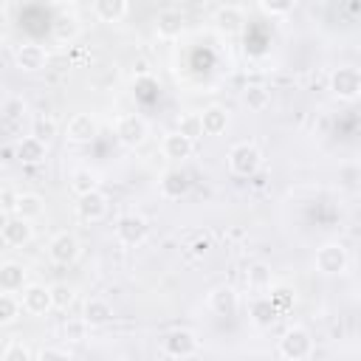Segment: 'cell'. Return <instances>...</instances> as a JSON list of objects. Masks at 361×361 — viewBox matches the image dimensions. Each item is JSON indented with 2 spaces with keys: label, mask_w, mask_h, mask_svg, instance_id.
<instances>
[{
  "label": "cell",
  "mask_w": 361,
  "mask_h": 361,
  "mask_svg": "<svg viewBox=\"0 0 361 361\" xmlns=\"http://www.w3.org/2000/svg\"><path fill=\"white\" fill-rule=\"evenodd\" d=\"M200 127L203 135H220L228 127V110L223 104H209L200 110Z\"/></svg>",
  "instance_id": "obj_21"
},
{
  "label": "cell",
  "mask_w": 361,
  "mask_h": 361,
  "mask_svg": "<svg viewBox=\"0 0 361 361\" xmlns=\"http://www.w3.org/2000/svg\"><path fill=\"white\" fill-rule=\"evenodd\" d=\"M48 290H51V307H56V310H68L76 302V290L68 282H54V285H48Z\"/></svg>",
  "instance_id": "obj_31"
},
{
  "label": "cell",
  "mask_w": 361,
  "mask_h": 361,
  "mask_svg": "<svg viewBox=\"0 0 361 361\" xmlns=\"http://www.w3.org/2000/svg\"><path fill=\"white\" fill-rule=\"evenodd\" d=\"M113 231H116V240H118L121 245H141V243L149 237V223H147L141 214L127 212V214H118Z\"/></svg>",
  "instance_id": "obj_7"
},
{
  "label": "cell",
  "mask_w": 361,
  "mask_h": 361,
  "mask_svg": "<svg viewBox=\"0 0 361 361\" xmlns=\"http://www.w3.org/2000/svg\"><path fill=\"white\" fill-rule=\"evenodd\" d=\"M79 31H82V25H79L76 11H59V14L54 17L51 34H54V39H56L59 45H71V42L79 37Z\"/></svg>",
  "instance_id": "obj_19"
},
{
  "label": "cell",
  "mask_w": 361,
  "mask_h": 361,
  "mask_svg": "<svg viewBox=\"0 0 361 361\" xmlns=\"http://www.w3.org/2000/svg\"><path fill=\"white\" fill-rule=\"evenodd\" d=\"M14 65H17L23 73H39V71H45V65H48V51H45L39 42L25 39V42H20V45L14 48Z\"/></svg>",
  "instance_id": "obj_9"
},
{
  "label": "cell",
  "mask_w": 361,
  "mask_h": 361,
  "mask_svg": "<svg viewBox=\"0 0 361 361\" xmlns=\"http://www.w3.org/2000/svg\"><path fill=\"white\" fill-rule=\"evenodd\" d=\"M279 355L285 361H305L313 355V336L307 327L293 324L279 336Z\"/></svg>",
  "instance_id": "obj_3"
},
{
  "label": "cell",
  "mask_w": 361,
  "mask_h": 361,
  "mask_svg": "<svg viewBox=\"0 0 361 361\" xmlns=\"http://www.w3.org/2000/svg\"><path fill=\"white\" fill-rule=\"evenodd\" d=\"M0 107H3V96H0Z\"/></svg>",
  "instance_id": "obj_43"
},
{
  "label": "cell",
  "mask_w": 361,
  "mask_h": 361,
  "mask_svg": "<svg viewBox=\"0 0 361 361\" xmlns=\"http://www.w3.org/2000/svg\"><path fill=\"white\" fill-rule=\"evenodd\" d=\"M209 307H212L217 316H234L237 307H240V293H237V288H231V285H217V288H212V293H209Z\"/></svg>",
  "instance_id": "obj_17"
},
{
  "label": "cell",
  "mask_w": 361,
  "mask_h": 361,
  "mask_svg": "<svg viewBox=\"0 0 361 361\" xmlns=\"http://www.w3.org/2000/svg\"><path fill=\"white\" fill-rule=\"evenodd\" d=\"M90 8H93L99 23H121L130 14L127 0H96Z\"/></svg>",
  "instance_id": "obj_25"
},
{
  "label": "cell",
  "mask_w": 361,
  "mask_h": 361,
  "mask_svg": "<svg viewBox=\"0 0 361 361\" xmlns=\"http://www.w3.org/2000/svg\"><path fill=\"white\" fill-rule=\"evenodd\" d=\"M6 116H11V118H17L23 110H25V104L20 102V99H11V102H3V107H0Z\"/></svg>",
  "instance_id": "obj_41"
},
{
  "label": "cell",
  "mask_w": 361,
  "mask_h": 361,
  "mask_svg": "<svg viewBox=\"0 0 361 361\" xmlns=\"http://www.w3.org/2000/svg\"><path fill=\"white\" fill-rule=\"evenodd\" d=\"M296 8L293 0H259V11L268 14V17H285Z\"/></svg>",
  "instance_id": "obj_37"
},
{
  "label": "cell",
  "mask_w": 361,
  "mask_h": 361,
  "mask_svg": "<svg viewBox=\"0 0 361 361\" xmlns=\"http://www.w3.org/2000/svg\"><path fill=\"white\" fill-rule=\"evenodd\" d=\"M189 189H192V180H189V175L183 169H166L161 175V180H158V192L166 200H180V197L189 195Z\"/></svg>",
  "instance_id": "obj_14"
},
{
  "label": "cell",
  "mask_w": 361,
  "mask_h": 361,
  "mask_svg": "<svg viewBox=\"0 0 361 361\" xmlns=\"http://www.w3.org/2000/svg\"><path fill=\"white\" fill-rule=\"evenodd\" d=\"M327 87L330 93L338 99V102H355L361 96V73L355 65H338L330 71V79H327Z\"/></svg>",
  "instance_id": "obj_4"
},
{
  "label": "cell",
  "mask_w": 361,
  "mask_h": 361,
  "mask_svg": "<svg viewBox=\"0 0 361 361\" xmlns=\"http://www.w3.org/2000/svg\"><path fill=\"white\" fill-rule=\"evenodd\" d=\"M245 282H248V288H254V290L271 288V285H274V271H271V265H268V262H251L248 271H245Z\"/></svg>",
  "instance_id": "obj_29"
},
{
  "label": "cell",
  "mask_w": 361,
  "mask_h": 361,
  "mask_svg": "<svg viewBox=\"0 0 361 361\" xmlns=\"http://www.w3.org/2000/svg\"><path fill=\"white\" fill-rule=\"evenodd\" d=\"M96 135H99V121L93 113H76L65 127V138L71 144H90Z\"/></svg>",
  "instance_id": "obj_11"
},
{
  "label": "cell",
  "mask_w": 361,
  "mask_h": 361,
  "mask_svg": "<svg viewBox=\"0 0 361 361\" xmlns=\"http://www.w3.org/2000/svg\"><path fill=\"white\" fill-rule=\"evenodd\" d=\"M189 248H192V254H195V257H203V254L212 248V240H209L206 234H200V237H195V240H192V245H189Z\"/></svg>",
  "instance_id": "obj_39"
},
{
  "label": "cell",
  "mask_w": 361,
  "mask_h": 361,
  "mask_svg": "<svg viewBox=\"0 0 361 361\" xmlns=\"http://www.w3.org/2000/svg\"><path fill=\"white\" fill-rule=\"evenodd\" d=\"M20 299L11 296V293H0V327L6 324H14L20 319Z\"/></svg>",
  "instance_id": "obj_34"
},
{
  "label": "cell",
  "mask_w": 361,
  "mask_h": 361,
  "mask_svg": "<svg viewBox=\"0 0 361 361\" xmlns=\"http://www.w3.org/2000/svg\"><path fill=\"white\" fill-rule=\"evenodd\" d=\"M197 347H200L197 336L186 327H175V330H166L161 336V350L172 358H189V355L197 353Z\"/></svg>",
  "instance_id": "obj_8"
},
{
  "label": "cell",
  "mask_w": 361,
  "mask_h": 361,
  "mask_svg": "<svg viewBox=\"0 0 361 361\" xmlns=\"http://www.w3.org/2000/svg\"><path fill=\"white\" fill-rule=\"evenodd\" d=\"M226 164H228V172L231 175H237V178H254L259 172V166H262V152L251 141H237L228 149Z\"/></svg>",
  "instance_id": "obj_2"
},
{
  "label": "cell",
  "mask_w": 361,
  "mask_h": 361,
  "mask_svg": "<svg viewBox=\"0 0 361 361\" xmlns=\"http://www.w3.org/2000/svg\"><path fill=\"white\" fill-rule=\"evenodd\" d=\"M107 209H110L107 195L99 192V189L90 192V195L76 197V217L85 220V223H99V220H104V217H107Z\"/></svg>",
  "instance_id": "obj_12"
},
{
  "label": "cell",
  "mask_w": 361,
  "mask_h": 361,
  "mask_svg": "<svg viewBox=\"0 0 361 361\" xmlns=\"http://www.w3.org/2000/svg\"><path fill=\"white\" fill-rule=\"evenodd\" d=\"M313 268L322 274V276H341L347 274L350 268V251L344 243L338 240H330V243H322L313 254Z\"/></svg>",
  "instance_id": "obj_1"
},
{
  "label": "cell",
  "mask_w": 361,
  "mask_h": 361,
  "mask_svg": "<svg viewBox=\"0 0 361 361\" xmlns=\"http://www.w3.org/2000/svg\"><path fill=\"white\" fill-rule=\"evenodd\" d=\"M56 133H59V124H56V118H54V116H48V113L34 116V121H31V135H34L37 141L51 144V141L56 138Z\"/></svg>",
  "instance_id": "obj_28"
},
{
  "label": "cell",
  "mask_w": 361,
  "mask_h": 361,
  "mask_svg": "<svg viewBox=\"0 0 361 361\" xmlns=\"http://www.w3.org/2000/svg\"><path fill=\"white\" fill-rule=\"evenodd\" d=\"M161 152L169 158V161H186L192 152H195V144L189 138H183L178 130L166 133L164 141H161Z\"/></svg>",
  "instance_id": "obj_23"
},
{
  "label": "cell",
  "mask_w": 361,
  "mask_h": 361,
  "mask_svg": "<svg viewBox=\"0 0 361 361\" xmlns=\"http://www.w3.org/2000/svg\"><path fill=\"white\" fill-rule=\"evenodd\" d=\"M82 319L87 327H104L107 322H113V305L102 296H90L82 307Z\"/></svg>",
  "instance_id": "obj_20"
},
{
  "label": "cell",
  "mask_w": 361,
  "mask_h": 361,
  "mask_svg": "<svg viewBox=\"0 0 361 361\" xmlns=\"http://www.w3.org/2000/svg\"><path fill=\"white\" fill-rule=\"evenodd\" d=\"M82 257V240L73 231H56L48 243V259L54 265H73Z\"/></svg>",
  "instance_id": "obj_6"
},
{
  "label": "cell",
  "mask_w": 361,
  "mask_h": 361,
  "mask_svg": "<svg viewBox=\"0 0 361 361\" xmlns=\"http://www.w3.org/2000/svg\"><path fill=\"white\" fill-rule=\"evenodd\" d=\"M25 285H28V271L23 262L8 259L0 265V293H17Z\"/></svg>",
  "instance_id": "obj_18"
},
{
  "label": "cell",
  "mask_w": 361,
  "mask_h": 361,
  "mask_svg": "<svg viewBox=\"0 0 361 361\" xmlns=\"http://www.w3.org/2000/svg\"><path fill=\"white\" fill-rule=\"evenodd\" d=\"M248 316H251V322H254L257 327H271V324L279 319V313H276V307L271 305L268 296H257V299H251Z\"/></svg>",
  "instance_id": "obj_27"
},
{
  "label": "cell",
  "mask_w": 361,
  "mask_h": 361,
  "mask_svg": "<svg viewBox=\"0 0 361 361\" xmlns=\"http://www.w3.org/2000/svg\"><path fill=\"white\" fill-rule=\"evenodd\" d=\"M8 217H11V214H6V212H3V209H0V231H3V228H6V223H8Z\"/></svg>",
  "instance_id": "obj_42"
},
{
  "label": "cell",
  "mask_w": 361,
  "mask_h": 361,
  "mask_svg": "<svg viewBox=\"0 0 361 361\" xmlns=\"http://www.w3.org/2000/svg\"><path fill=\"white\" fill-rule=\"evenodd\" d=\"M0 192H3V186H0Z\"/></svg>",
  "instance_id": "obj_44"
},
{
  "label": "cell",
  "mask_w": 361,
  "mask_h": 361,
  "mask_svg": "<svg viewBox=\"0 0 361 361\" xmlns=\"http://www.w3.org/2000/svg\"><path fill=\"white\" fill-rule=\"evenodd\" d=\"M212 23H214V28L220 34L234 37V34H240L245 28V11L240 6H217L212 11Z\"/></svg>",
  "instance_id": "obj_13"
},
{
  "label": "cell",
  "mask_w": 361,
  "mask_h": 361,
  "mask_svg": "<svg viewBox=\"0 0 361 361\" xmlns=\"http://www.w3.org/2000/svg\"><path fill=\"white\" fill-rule=\"evenodd\" d=\"M116 138H118L127 149H138V147H144L147 138H149V124H147L138 113H124V116H118V121H116Z\"/></svg>",
  "instance_id": "obj_5"
},
{
  "label": "cell",
  "mask_w": 361,
  "mask_h": 361,
  "mask_svg": "<svg viewBox=\"0 0 361 361\" xmlns=\"http://www.w3.org/2000/svg\"><path fill=\"white\" fill-rule=\"evenodd\" d=\"M87 324H85V319L82 316H73V319H68L65 324H62V336H65V341H71V344H79V341H85L87 338Z\"/></svg>",
  "instance_id": "obj_35"
},
{
  "label": "cell",
  "mask_w": 361,
  "mask_h": 361,
  "mask_svg": "<svg viewBox=\"0 0 361 361\" xmlns=\"http://www.w3.org/2000/svg\"><path fill=\"white\" fill-rule=\"evenodd\" d=\"M96 189H99V175H96L90 166H76V169L71 172V192H73L76 197L90 195V192H96Z\"/></svg>",
  "instance_id": "obj_26"
},
{
  "label": "cell",
  "mask_w": 361,
  "mask_h": 361,
  "mask_svg": "<svg viewBox=\"0 0 361 361\" xmlns=\"http://www.w3.org/2000/svg\"><path fill=\"white\" fill-rule=\"evenodd\" d=\"M178 133L195 144V141L203 135V127H200V113H183V116L178 118Z\"/></svg>",
  "instance_id": "obj_33"
},
{
  "label": "cell",
  "mask_w": 361,
  "mask_h": 361,
  "mask_svg": "<svg viewBox=\"0 0 361 361\" xmlns=\"http://www.w3.org/2000/svg\"><path fill=\"white\" fill-rule=\"evenodd\" d=\"M20 307H23L25 313H31V316H45L48 310H54V307H51V290H48V285H42V282H28V285L23 288Z\"/></svg>",
  "instance_id": "obj_10"
},
{
  "label": "cell",
  "mask_w": 361,
  "mask_h": 361,
  "mask_svg": "<svg viewBox=\"0 0 361 361\" xmlns=\"http://www.w3.org/2000/svg\"><path fill=\"white\" fill-rule=\"evenodd\" d=\"M14 200H17V195H14L11 189H3V192H0V209H3L6 214H14Z\"/></svg>",
  "instance_id": "obj_40"
},
{
  "label": "cell",
  "mask_w": 361,
  "mask_h": 361,
  "mask_svg": "<svg viewBox=\"0 0 361 361\" xmlns=\"http://www.w3.org/2000/svg\"><path fill=\"white\" fill-rule=\"evenodd\" d=\"M0 361H34V355H31V347H28L25 341L14 338V341H8V344L3 347Z\"/></svg>",
  "instance_id": "obj_36"
},
{
  "label": "cell",
  "mask_w": 361,
  "mask_h": 361,
  "mask_svg": "<svg viewBox=\"0 0 361 361\" xmlns=\"http://www.w3.org/2000/svg\"><path fill=\"white\" fill-rule=\"evenodd\" d=\"M34 361H73L65 350H59V347H42L37 355H34Z\"/></svg>",
  "instance_id": "obj_38"
},
{
  "label": "cell",
  "mask_w": 361,
  "mask_h": 361,
  "mask_svg": "<svg viewBox=\"0 0 361 361\" xmlns=\"http://www.w3.org/2000/svg\"><path fill=\"white\" fill-rule=\"evenodd\" d=\"M268 299L276 307V313H288L296 305V290L290 285H271V296Z\"/></svg>",
  "instance_id": "obj_32"
},
{
  "label": "cell",
  "mask_w": 361,
  "mask_h": 361,
  "mask_svg": "<svg viewBox=\"0 0 361 361\" xmlns=\"http://www.w3.org/2000/svg\"><path fill=\"white\" fill-rule=\"evenodd\" d=\"M0 240H3L6 245H11V248H23V245H28V243L34 240V226H31L28 220L11 214L8 223H6V228L0 231Z\"/></svg>",
  "instance_id": "obj_16"
},
{
  "label": "cell",
  "mask_w": 361,
  "mask_h": 361,
  "mask_svg": "<svg viewBox=\"0 0 361 361\" xmlns=\"http://www.w3.org/2000/svg\"><path fill=\"white\" fill-rule=\"evenodd\" d=\"M243 104L251 110V113H259L271 104V90L265 85H245L243 90Z\"/></svg>",
  "instance_id": "obj_30"
},
{
  "label": "cell",
  "mask_w": 361,
  "mask_h": 361,
  "mask_svg": "<svg viewBox=\"0 0 361 361\" xmlns=\"http://www.w3.org/2000/svg\"><path fill=\"white\" fill-rule=\"evenodd\" d=\"M48 158V144L37 141L34 135H25L20 144H17V161L25 164V166H37Z\"/></svg>",
  "instance_id": "obj_24"
},
{
  "label": "cell",
  "mask_w": 361,
  "mask_h": 361,
  "mask_svg": "<svg viewBox=\"0 0 361 361\" xmlns=\"http://www.w3.org/2000/svg\"><path fill=\"white\" fill-rule=\"evenodd\" d=\"M42 212H45L42 195H37V192H20L17 195V200H14V217H23V220L34 223L37 217H42Z\"/></svg>",
  "instance_id": "obj_22"
},
{
  "label": "cell",
  "mask_w": 361,
  "mask_h": 361,
  "mask_svg": "<svg viewBox=\"0 0 361 361\" xmlns=\"http://www.w3.org/2000/svg\"><path fill=\"white\" fill-rule=\"evenodd\" d=\"M186 31V17L178 8H161L155 14V34L161 39H178Z\"/></svg>",
  "instance_id": "obj_15"
}]
</instances>
